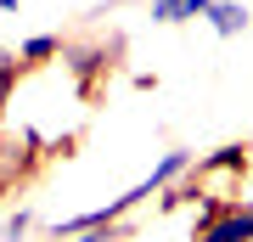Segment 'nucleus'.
<instances>
[{"label": "nucleus", "mask_w": 253, "mask_h": 242, "mask_svg": "<svg viewBox=\"0 0 253 242\" xmlns=\"http://www.w3.org/2000/svg\"><path fill=\"white\" fill-rule=\"evenodd\" d=\"M191 0H152V23H186Z\"/></svg>", "instance_id": "nucleus-3"}, {"label": "nucleus", "mask_w": 253, "mask_h": 242, "mask_svg": "<svg viewBox=\"0 0 253 242\" xmlns=\"http://www.w3.org/2000/svg\"><path fill=\"white\" fill-rule=\"evenodd\" d=\"M236 163H242V146H219V152L203 163V169H236Z\"/></svg>", "instance_id": "nucleus-6"}, {"label": "nucleus", "mask_w": 253, "mask_h": 242, "mask_svg": "<svg viewBox=\"0 0 253 242\" xmlns=\"http://www.w3.org/2000/svg\"><path fill=\"white\" fill-rule=\"evenodd\" d=\"M197 242H253V208H231L214 225H203Z\"/></svg>", "instance_id": "nucleus-1"}, {"label": "nucleus", "mask_w": 253, "mask_h": 242, "mask_svg": "<svg viewBox=\"0 0 253 242\" xmlns=\"http://www.w3.org/2000/svg\"><path fill=\"white\" fill-rule=\"evenodd\" d=\"M56 51H62V45H56L51 34H34V40H23V56H28V62H45V56H56Z\"/></svg>", "instance_id": "nucleus-4"}, {"label": "nucleus", "mask_w": 253, "mask_h": 242, "mask_svg": "<svg viewBox=\"0 0 253 242\" xmlns=\"http://www.w3.org/2000/svg\"><path fill=\"white\" fill-rule=\"evenodd\" d=\"M6 68H11V56H6V51H0V73H6Z\"/></svg>", "instance_id": "nucleus-9"}, {"label": "nucleus", "mask_w": 253, "mask_h": 242, "mask_svg": "<svg viewBox=\"0 0 253 242\" xmlns=\"http://www.w3.org/2000/svg\"><path fill=\"white\" fill-rule=\"evenodd\" d=\"M23 231H28V208H17V214L0 225V242H23Z\"/></svg>", "instance_id": "nucleus-5"}, {"label": "nucleus", "mask_w": 253, "mask_h": 242, "mask_svg": "<svg viewBox=\"0 0 253 242\" xmlns=\"http://www.w3.org/2000/svg\"><path fill=\"white\" fill-rule=\"evenodd\" d=\"M73 242H107V237H101V231H79V237H73Z\"/></svg>", "instance_id": "nucleus-7"}, {"label": "nucleus", "mask_w": 253, "mask_h": 242, "mask_svg": "<svg viewBox=\"0 0 253 242\" xmlns=\"http://www.w3.org/2000/svg\"><path fill=\"white\" fill-rule=\"evenodd\" d=\"M0 11H17V0H0Z\"/></svg>", "instance_id": "nucleus-8"}, {"label": "nucleus", "mask_w": 253, "mask_h": 242, "mask_svg": "<svg viewBox=\"0 0 253 242\" xmlns=\"http://www.w3.org/2000/svg\"><path fill=\"white\" fill-rule=\"evenodd\" d=\"M203 17H208V28H214V34L231 40V34H242V28H248V6H242V0H214Z\"/></svg>", "instance_id": "nucleus-2"}]
</instances>
